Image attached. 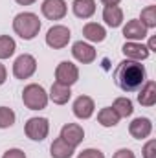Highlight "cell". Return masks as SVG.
Wrapping results in <instances>:
<instances>
[{"mask_svg": "<svg viewBox=\"0 0 156 158\" xmlns=\"http://www.w3.org/2000/svg\"><path fill=\"white\" fill-rule=\"evenodd\" d=\"M147 77V72L140 61L125 59L121 61L114 70V81L123 92H138Z\"/></svg>", "mask_w": 156, "mask_h": 158, "instance_id": "6da1fadb", "label": "cell"}, {"mask_svg": "<svg viewBox=\"0 0 156 158\" xmlns=\"http://www.w3.org/2000/svg\"><path fill=\"white\" fill-rule=\"evenodd\" d=\"M13 30L24 40H31L39 33L40 20L35 13H18L15 17V20H13Z\"/></svg>", "mask_w": 156, "mask_h": 158, "instance_id": "7a4b0ae2", "label": "cell"}, {"mask_svg": "<svg viewBox=\"0 0 156 158\" xmlns=\"http://www.w3.org/2000/svg\"><path fill=\"white\" fill-rule=\"evenodd\" d=\"M22 101L30 110H42L48 105V94L40 85H28L22 92Z\"/></svg>", "mask_w": 156, "mask_h": 158, "instance_id": "3957f363", "label": "cell"}, {"mask_svg": "<svg viewBox=\"0 0 156 158\" xmlns=\"http://www.w3.org/2000/svg\"><path fill=\"white\" fill-rule=\"evenodd\" d=\"M37 70V61L30 53H22L15 59L13 63V76L17 79H28L31 77Z\"/></svg>", "mask_w": 156, "mask_h": 158, "instance_id": "277c9868", "label": "cell"}, {"mask_svg": "<svg viewBox=\"0 0 156 158\" xmlns=\"http://www.w3.org/2000/svg\"><path fill=\"white\" fill-rule=\"evenodd\" d=\"M24 131H26L28 138H31L35 142H42L50 132V123L46 118H30L26 121Z\"/></svg>", "mask_w": 156, "mask_h": 158, "instance_id": "5b68a950", "label": "cell"}, {"mask_svg": "<svg viewBox=\"0 0 156 158\" xmlns=\"http://www.w3.org/2000/svg\"><path fill=\"white\" fill-rule=\"evenodd\" d=\"M55 79H57V83H61L64 86H72L79 79V68L70 61H63V63H59V66L55 70Z\"/></svg>", "mask_w": 156, "mask_h": 158, "instance_id": "8992f818", "label": "cell"}, {"mask_svg": "<svg viewBox=\"0 0 156 158\" xmlns=\"http://www.w3.org/2000/svg\"><path fill=\"white\" fill-rule=\"evenodd\" d=\"M70 42V30L66 26H53L46 33V44L53 50H61Z\"/></svg>", "mask_w": 156, "mask_h": 158, "instance_id": "52a82bcc", "label": "cell"}, {"mask_svg": "<svg viewBox=\"0 0 156 158\" xmlns=\"http://www.w3.org/2000/svg\"><path fill=\"white\" fill-rule=\"evenodd\" d=\"M40 9H42V15L50 20H61L68 11L64 0H44Z\"/></svg>", "mask_w": 156, "mask_h": 158, "instance_id": "ba28073f", "label": "cell"}, {"mask_svg": "<svg viewBox=\"0 0 156 158\" xmlns=\"http://www.w3.org/2000/svg\"><path fill=\"white\" fill-rule=\"evenodd\" d=\"M61 138L66 143H70L72 147H77L79 143L84 140V131H83V127L77 125V123H66L61 129Z\"/></svg>", "mask_w": 156, "mask_h": 158, "instance_id": "9c48e42d", "label": "cell"}, {"mask_svg": "<svg viewBox=\"0 0 156 158\" xmlns=\"http://www.w3.org/2000/svg\"><path fill=\"white\" fill-rule=\"evenodd\" d=\"M121 52H123L125 57L130 59V61H145V59L149 57V48H147L145 44L134 42V40L125 42L123 48H121Z\"/></svg>", "mask_w": 156, "mask_h": 158, "instance_id": "30bf717a", "label": "cell"}, {"mask_svg": "<svg viewBox=\"0 0 156 158\" xmlns=\"http://www.w3.org/2000/svg\"><path fill=\"white\" fill-rule=\"evenodd\" d=\"M149 28H145V24L142 22V20H138V19H134V20H129L127 22V26L123 28V37L129 40H134V42H138V40L145 39L149 33Z\"/></svg>", "mask_w": 156, "mask_h": 158, "instance_id": "8fae6325", "label": "cell"}, {"mask_svg": "<svg viewBox=\"0 0 156 158\" xmlns=\"http://www.w3.org/2000/svg\"><path fill=\"white\" fill-rule=\"evenodd\" d=\"M129 132L132 138L136 140H143L153 132V123L149 118H136L132 119V123L129 125Z\"/></svg>", "mask_w": 156, "mask_h": 158, "instance_id": "7c38bea8", "label": "cell"}, {"mask_svg": "<svg viewBox=\"0 0 156 158\" xmlns=\"http://www.w3.org/2000/svg\"><path fill=\"white\" fill-rule=\"evenodd\" d=\"M72 55L77 59L79 63L88 64V63H92V61L96 59V50H94V46H90V44L79 40V42H76V44L72 46Z\"/></svg>", "mask_w": 156, "mask_h": 158, "instance_id": "4fadbf2b", "label": "cell"}, {"mask_svg": "<svg viewBox=\"0 0 156 158\" xmlns=\"http://www.w3.org/2000/svg\"><path fill=\"white\" fill-rule=\"evenodd\" d=\"M94 99L88 96H79L77 99L74 101V114L79 119H88L94 114Z\"/></svg>", "mask_w": 156, "mask_h": 158, "instance_id": "5bb4252c", "label": "cell"}, {"mask_svg": "<svg viewBox=\"0 0 156 158\" xmlns=\"http://www.w3.org/2000/svg\"><path fill=\"white\" fill-rule=\"evenodd\" d=\"M70 96H72L70 86H64V85H61V83L55 81V83L51 85V90H50L48 99H51L55 105H64V103H68Z\"/></svg>", "mask_w": 156, "mask_h": 158, "instance_id": "9a60e30c", "label": "cell"}, {"mask_svg": "<svg viewBox=\"0 0 156 158\" xmlns=\"http://www.w3.org/2000/svg\"><path fill=\"white\" fill-rule=\"evenodd\" d=\"M138 101L143 107H153L156 103V83L154 81L143 83V86L140 88V94H138Z\"/></svg>", "mask_w": 156, "mask_h": 158, "instance_id": "2e32d148", "label": "cell"}, {"mask_svg": "<svg viewBox=\"0 0 156 158\" xmlns=\"http://www.w3.org/2000/svg\"><path fill=\"white\" fill-rule=\"evenodd\" d=\"M72 9L79 19H90L96 13V0H74Z\"/></svg>", "mask_w": 156, "mask_h": 158, "instance_id": "e0dca14e", "label": "cell"}, {"mask_svg": "<svg viewBox=\"0 0 156 158\" xmlns=\"http://www.w3.org/2000/svg\"><path fill=\"white\" fill-rule=\"evenodd\" d=\"M103 20L107 22V26L117 28L123 22V11L119 6H105L103 9Z\"/></svg>", "mask_w": 156, "mask_h": 158, "instance_id": "ac0fdd59", "label": "cell"}, {"mask_svg": "<svg viewBox=\"0 0 156 158\" xmlns=\"http://www.w3.org/2000/svg\"><path fill=\"white\" fill-rule=\"evenodd\" d=\"M83 35L88 40H92V42H103L105 37H107V31H105V28H103L101 24H97V22H88V24H84V28H83Z\"/></svg>", "mask_w": 156, "mask_h": 158, "instance_id": "d6986e66", "label": "cell"}, {"mask_svg": "<svg viewBox=\"0 0 156 158\" xmlns=\"http://www.w3.org/2000/svg\"><path fill=\"white\" fill-rule=\"evenodd\" d=\"M74 151H76V147H72L70 143H66L61 136L51 143V147H50V153H51V158H70L74 155Z\"/></svg>", "mask_w": 156, "mask_h": 158, "instance_id": "ffe728a7", "label": "cell"}, {"mask_svg": "<svg viewBox=\"0 0 156 158\" xmlns=\"http://www.w3.org/2000/svg\"><path fill=\"white\" fill-rule=\"evenodd\" d=\"M97 121H99L103 127H116L117 123H119V116L116 114V110H114L112 107H105V109L99 110Z\"/></svg>", "mask_w": 156, "mask_h": 158, "instance_id": "44dd1931", "label": "cell"}, {"mask_svg": "<svg viewBox=\"0 0 156 158\" xmlns=\"http://www.w3.org/2000/svg\"><path fill=\"white\" fill-rule=\"evenodd\" d=\"M112 109L116 110V114L119 118H127V116H130L132 114V101L129 99V98H117L116 101H114V105H112Z\"/></svg>", "mask_w": 156, "mask_h": 158, "instance_id": "7402d4cb", "label": "cell"}, {"mask_svg": "<svg viewBox=\"0 0 156 158\" xmlns=\"http://www.w3.org/2000/svg\"><path fill=\"white\" fill-rule=\"evenodd\" d=\"M15 48L17 44L9 35H0V59H9L15 53Z\"/></svg>", "mask_w": 156, "mask_h": 158, "instance_id": "603a6c76", "label": "cell"}, {"mask_svg": "<svg viewBox=\"0 0 156 158\" xmlns=\"http://www.w3.org/2000/svg\"><path fill=\"white\" fill-rule=\"evenodd\" d=\"M145 28H156V6H149L142 11V19H140Z\"/></svg>", "mask_w": 156, "mask_h": 158, "instance_id": "cb8c5ba5", "label": "cell"}, {"mask_svg": "<svg viewBox=\"0 0 156 158\" xmlns=\"http://www.w3.org/2000/svg\"><path fill=\"white\" fill-rule=\"evenodd\" d=\"M15 123V112L7 107H0V129H7Z\"/></svg>", "mask_w": 156, "mask_h": 158, "instance_id": "d4e9b609", "label": "cell"}, {"mask_svg": "<svg viewBox=\"0 0 156 158\" xmlns=\"http://www.w3.org/2000/svg\"><path fill=\"white\" fill-rule=\"evenodd\" d=\"M143 158H156V140H149L143 147Z\"/></svg>", "mask_w": 156, "mask_h": 158, "instance_id": "484cf974", "label": "cell"}, {"mask_svg": "<svg viewBox=\"0 0 156 158\" xmlns=\"http://www.w3.org/2000/svg\"><path fill=\"white\" fill-rule=\"evenodd\" d=\"M77 158H105V155L99 149H84L83 153H79Z\"/></svg>", "mask_w": 156, "mask_h": 158, "instance_id": "4316f807", "label": "cell"}, {"mask_svg": "<svg viewBox=\"0 0 156 158\" xmlns=\"http://www.w3.org/2000/svg\"><path fill=\"white\" fill-rule=\"evenodd\" d=\"M2 158H26V153L20 151V149H9V151L4 153Z\"/></svg>", "mask_w": 156, "mask_h": 158, "instance_id": "83f0119b", "label": "cell"}, {"mask_svg": "<svg viewBox=\"0 0 156 158\" xmlns=\"http://www.w3.org/2000/svg\"><path fill=\"white\" fill-rule=\"evenodd\" d=\"M112 158H136V156L130 149H119V151H116V155Z\"/></svg>", "mask_w": 156, "mask_h": 158, "instance_id": "f1b7e54d", "label": "cell"}, {"mask_svg": "<svg viewBox=\"0 0 156 158\" xmlns=\"http://www.w3.org/2000/svg\"><path fill=\"white\" fill-rule=\"evenodd\" d=\"M6 76H7V72H6V66L0 63V86L6 83Z\"/></svg>", "mask_w": 156, "mask_h": 158, "instance_id": "f546056e", "label": "cell"}, {"mask_svg": "<svg viewBox=\"0 0 156 158\" xmlns=\"http://www.w3.org/2000/svg\"><path fill=\"white\" fill-rule=\"evenodd\" d=\"M101 2H103L105 6H117L121 0H101Z\"/></svg>", "mask_w": 156, "mask_h": 158, "instance_id": "4dcf8cb0", "label": "cell"}, {"mask_svg": "<svg viewBox=\"0 0 156 158\" xmlns=\"http://www.w3.org/2000/svg\"><path fill=\"white\" fill-rule=\"evenodd\" d=\"M149 52H154V48H156V40H154V37H151V40H149Z\"/></svg>", "mask_w": 156, "mask_h": 158, "instance_id": "1f68e13d", "label": "cell"}, {"mask_svg": "<svg viewBox=\"0 0 156 158\" xmlns=\"http://www.w3.org/2000/svg\"><path fill=\"white\" fill-rule=\"evenodd\" d=\"M17 4H20V6H30V4H33V2H37V0H15Z\"/></svg>", "mask_w": 156, "mask_h": 158, "instance_id": "d6a6232c", "label": "cell"}]
</instances>
